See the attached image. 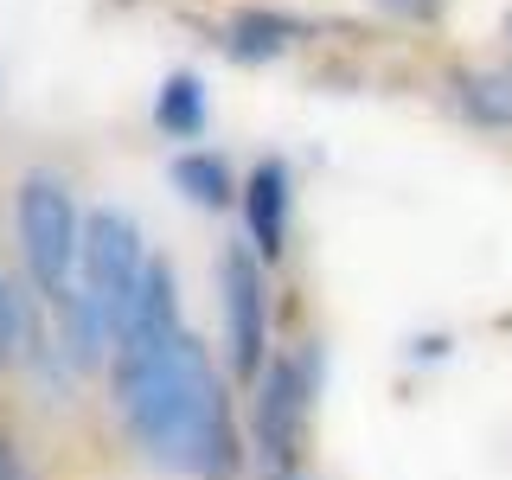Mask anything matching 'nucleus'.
Returning <instances> with one entry per match:
<instances>
[{
    "instance_id": "1",
    "label": "nucleus",
    "mask_w": 512,
    "mask_h": 480,
    "mask_svg": "<svg viewBox=\"0 0 512 480\" xmlns=\"http://www.w3.org/2000/svg\"><path fill=\"white\" fill-rule=\"evenodd\" d=\"M116 410L148 461L192 480H224L237 468L231 404L192 333H167L148 352H116Z\"/></svg>"
},
{
    "instance_id": "12",
    "label": "nucleus",
    "mask_w": 512,
    "mask_h": 480,
    "mask_svg": "<svg viewBox=\"0 0 512 480\" xmlns=\"http://www.w3.org/2000/svg\"><path fill=\"white\" fill-rule=\"evenodd\" d=\"M39 346V327H32V301L20 295V282L0 269V365H20Z\"/></svg>"
},
{
    "instance_id": "5",
    "label": "nucleus",
    "mask_w": 512,
    "mask_h": 480,
    "mask_svg": "<svg viewBox=\"0 0 512 480\" xmlns=\"http://www.w3.org/2000/svg\"><path fill=\"white\" fill-rule=\"evenodd\" d=\"M301 410H308V397H301V365L295 359L269 365L263 384H256V448H263L269 468H288V461H295Z\"/></svg>"
},
{
    "instance_id": "4",
    "label": "nucleus",
    "mask_w": 512,
    "mask_h": 480,
    "mask_svg": "<svg viewBox=\"0 0 512 480\" xmlns=\"http://www.w3.org/2000/svg\"><path fill=\"white\" fill-rule=\"evenodd\" d=\"M218 282H224V340H231V372L250 378L269 359V282H263V256L231 244L218 256Z\"/></svg>"
},
{
    "instance_id": "2",
    "label": "nucleus",
    "mask_w": 512,
    "mask_h": 480,
    "mask_svg": "<svg viewBox=\"0 0 512 480\" xmlns=\"http://www.w3.org/2000/svg\"><path fill=\"white\" fill-rule=\"evenodd\" d=\"M13 212H20V250H26V269L39 282V295L64 301L71 295V276H77V250H84V218L71 205V186L58 173L32 167L20 180Z\"/></svg>"
},
{
    "instance_id": "3",
    "label": "nucleus",
    "mask_w": 512,
    "mask_h": 480,
    "mask_svg": "<svg viewBox=\"0 0 512 480\" xmlns=\"http://www.w3.org/2000/svg\"><path fill=\"white\" fill-rule=\"evenodd\" d=\"M141 276H148V244H141V224L103 205V212L84 218V250H77V295L90 301L96 314L109 320L122 346V320H128V301H135Z\"/></svg>"
},
{
    "instance_id": "15",
    "label": "nucleus",
    "mask_w": 512,
    "mask_h": 480,
    "mask_svg": "<svg viewBox=\"0 0 512 480\" xmlns=\"http://www.w3.org/2000/svg\"><path fill=\"white\" fill-rule=\"evenodd\" d=\"M506 39H512V13H506Z\"/></svg>"
},
{
    "instance_id": "8",
    "label": "nucleus",
    "mask_w": 512,
    "mask_h": 480,
    "mask_svg": "<svg viewBox=\"0 0 512 480\" xmlns=\"http://www.w3.org/2000/svg\"><path fill=\"white\" fill-rule=\"evenodd\" d=\"M455 109L474 128H512V64H480L455 77Z\"/></svg>"
},
{
    "instance_id": "6",
    "label": "nucleus",
    "mask_w": 512,
    "mask_h": 480,
    "mask_svg": "<svg viewBox=\"0 0 512 480\" xmlns=\"http://www.w3.org/2000/svg\"><path fill=\"white\" fill-rule=\"evenodd\" d=\"M288 160H256L250 180H244V224H250V250L263 256V263H276L288 250V205H295V192H288Z\"/></svg>"
},
{
    "instance_id": "10",
    "label": "nucleus",
    "mask_w": 512,
    "mask_h": 480,
    "mask_svg": "<svg viewBox=\"0 0 512 480\" xmlns=\"http://www.w3.org/2000/svg\"><path fill=\"white\" fill-rule=\"evenodd\" d=\"M301 39V26L288 20V13H269V7H244L231 20V58H276V52H288V45Z\"/></svg>"
},
{
    "instance_id": "14",
    "label": "nucleus",
    "mask_w": 512,
    "mask_h": 480,
    "mask_svg": "<svg viewBox=\"0 0 512 480\" xmlns=\"http://www.w3.org/2000/svg\"><path fill=\"white\" fill-rule=\"evenodd\" d=\"M0 480H32L26 468H20V455H13V442L0 436Z\"/></svg>"
},
{
    "instance_id": "7",
    "label": "nucleus",
    "mask_w": 512,
    "mask_h": 480,
    "mask_svg": "<svg viewBox=\"0 0 512 480\" xmlns=\"http://www.w3.org/2000/svg\"><path fill=\"white\" fill-rule=\"evenodd\" d=\"M167 333H180V282H173L167 256H148V276H141L135 301H128L122 346L116 352H148V346L167 340Z\"/></svg>"
},
{
    "instance_id": "13",
    "label": "nucleus",
    "mask_w": 512,
    "mask_h": 480,
    "mask_svg": "<svg viewBox=\"0 0 512 480\" xmlns=\"http://www.w3.org/2000/svg\"><path fill=\"white\" fill-rule=\"evenodd\" d=\"M378 7H384V13H397V20H429L442 0H378Z\"/></svg>"
},
{
    "instance_id": "9",
    "label": "nucleus",
    "mask_w": 512,
    "mask_h": 480,
    "mask_svg": "<svg viewBox=\"0 0 512 480\" xmlns=\"http://www.w3.org/2000/svg\"><path fill=\"white\" fill-rule=\"evenodd\" d=\"M205 116H212V103H205V84L192 71H173L167 84L154 90V128L173 141H192L205 128Z\"/></svg>"
},
{
    "instance_id": "11",
    "label": "nucleus",
    "mask_w": 512,
    "mask_h": 480,
    "mask_svg": "<svg viewBox=\"0 0 512 480\" xmlns=\"http://www.w3.org/2000/svg\"><path fill=\"white\" fill-rule=\"evenodd\" d=\"M173 186L186 192L192 205H205V212H218V205H231V192H237V180H231V167H224L218 154H180L173 160Z\"/></svg>"
}]
</instances>
